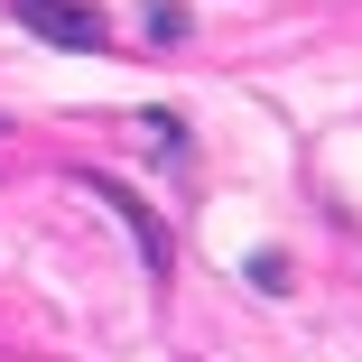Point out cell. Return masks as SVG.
Returning a JSON list of instances; mask_svg holds the SVG:
<instances>
[{
  "label": "cell",
  "instance_id": "3",
  "mask_svg": "<svg viewBox=\"0 0 362 362\" xmlns=\"http://www.w3.org/2000/svg\"><path fill=\"white\" fill-rule=\"evenodd\" d=\"M139 28H149V37H158V47H177V37H186V28H195V19H186V10H177V0H158V10H149V19H139Z\"/></svg>",
  "mask_w": 362,
  "mask_h": 362
},
{
  "label": "cell",
  "instance_id": "4",
  "mask_svg": "<svg viewBox=\"0 0 362 362\" xmlns=\"http://www.w3.org/2000/svg\"><path fill=\"white\" fill-rule=\"evenodd\" d=\"M251 288H269V298H279V288H288V260H279V251H260V260H251Z\"/></svg>",
  "mask_w": 362,
  "mask_h": 362
},
{
  "label": "cell",
  "instance_id": "2",
  "mask_svg": "<svg viewBox=\"0 0 362 362\" xmlns=\"http://www.w3.org/2000/svg\"><path fill=\"white\" fill-rule=\"evenodd\" d=\"M84 195H103V204L121 214V233L139 242V260H149V279H168V260H177V251H168V223H158V214L139 204V195H130L121 177H84Z\"/></svg>",
  "mask_w": 362,
  "mask_h": 362
},
{
  "label": "cell",
  "instance_id": "1",
  "mask_svg": "<svg viewBox=\"0 0 362 362\" xmlns=\"http://www.w3.org/2000/svg\"><path fill=\"white\" fill-rule=\"evenodd\" d=\"M28 37H47V47H65V56H103L112 47V19L93 10V0H0Z\"/></svg>",
  "mask_w": 362,
  "mask_h": 362
}]
</instances>
